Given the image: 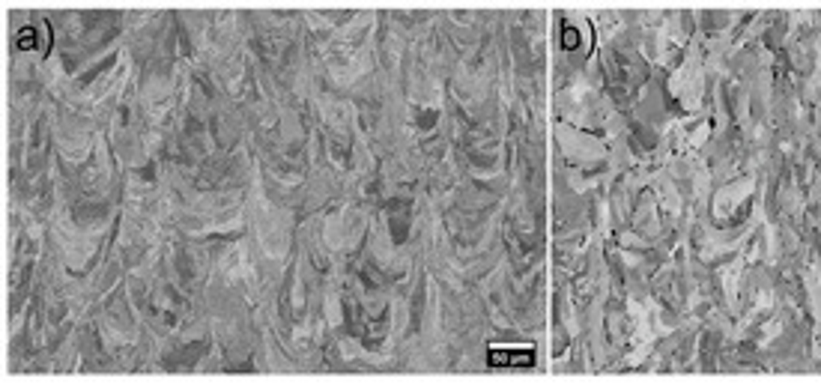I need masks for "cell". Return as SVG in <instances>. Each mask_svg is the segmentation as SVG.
Returning <instances> with one entry per match:
<instances>
[{
  "instance_id": "1",
  "label": "cell",
  "mask_w": 821,
  "mask_h": 385,
  "mask_svg": "<svg viewBox=\"0 0 821 385\" xmlns=\"http://www.w3.org/2000/svg\"><path fill=\"white\" fill-rule=\"evenodd\" d=\"M532 362H535V353L532 350H520V353L493 350L490 353V365H496V367H505V365H532Z\"/></svg>"
}]
</instances>
